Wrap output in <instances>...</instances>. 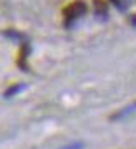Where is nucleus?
Instances as JSON below:
<instances>
[{"instance_id": "nucleus-1", "label": "nucleus", "mask_w": 136, "mask_h": 149, "mask_svg": "<svg viewBox=\"0 0 136 149\" xmlns=\"http://www.w3.org/2000/svg\"><path fill=\"white\" fill-rule=\"evenodd\" d=\"M68 149H80V144L78 146H72V148H68Z\"/></svg>"}]
</instances>
